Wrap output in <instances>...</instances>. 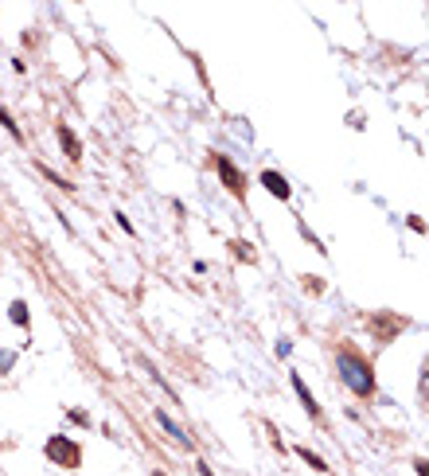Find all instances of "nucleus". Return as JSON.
Instances as JSON below:
<instances>
[{
    "label": "nucleus",
    "instance_id": "5",
    "mask_svg": "<svg viewBox=\"0 0 429 476\" xmlns=\"http://www.w3.org/2000/svg\"><path fill=\"white\" fill-rule=\"evenodd\" d=\"M266 184H270V192H273V195H289V188L281 184V180H278L273 172H266Z\"/></svg>",
    "mask_w": 429,
    "mask_h": 476
},
{
    "label": "nucleus",
    "instance_id": "1",
    "mask_svg": "<svg viewBox=\"0 0 429 476\" xmlns=\"http://www.w3.org/2000/svg\"><path fill=\"white\" fill-rule=\"evenodd\" d=\"M156 422H160V426H164V429H168V434H172V437H176V441H180V445H187V434H184V429H180V426H176V422H172V418H168V414H156Z\"/></svg>",
    "mask_w": 429,
    "mask_h": 476
},
{
    "label": "nucleus",
    "instance_id": "6",
    "mask_svg": "<svg viewBox=\"0 0 429 476\" xmlns=\"http://www.w3.org/2000/svg\"><path fill=\"white\" fill-rule=\"evenodd\" d=\"M12 320H16V324H27V309H24V301L12 305Z\"/></svg>",
    "mask_w": 429,
    "mask_h": 476
},
{
    "label": "nucleus",
    "instance_id": "3",
    "mask_svg": "<svg viewBox=\"0 0 429 476\" xmlns=\"http://www.w3.org/2000/svg\"><path fill=\"white\" fill-rule=\"evenodd\" d=\"M219 172L230 180V188H235V192H242V176H238L235 168H230V160H223V157H219Z\"/></svg>",
    "mask_w": 429,
    "mask_h": 476
},
{
    "label": "nucleus",
    "instance_id": "2",
    "mask_svg": "<svg viewBox=\"0 0 429 476\" xmlns=\"http://www.w3.org/2000/svg\"><path fill=\"white\" fill-rule=\"evenodd\" d=\"M51 457L70 460V465H75V460H78V449H75V445H67V449H63V441H51Z\"/></svg>",
    "mask_w": 429,
    "mask_h": 476
},
{
    "label": "nucleus",
    "instance_id": "7",
    "mask_svg": "<svg viewBox=\"0 0 429 476\" xmlns=\"http://www.w3.org/2000/svg\"><path fill=\"white\" fill-rule=\"evenodd\" d=\"M8 367H12V351H0V375H4Z\"/></svg>",
    "mask_w": 429,
    "mask_h": 476
},
{
    "label": "nucleus",
    "instance_id": "4",
    "mask_svg": "<svg viewBox=\"0 0 429 476\" xmlns=\"http://www.w3.org/2000/svg\"><path fill=\"white\" fill-rule=\"evenodd\" d=\"M0 126L8 129V133L16 137V141H24V133H20V129H16V121H12V114H8V109H4V106H0Z\"/></svg>",
    "mask_w": 429,
    "mask_h": 476
}]
</instances>
